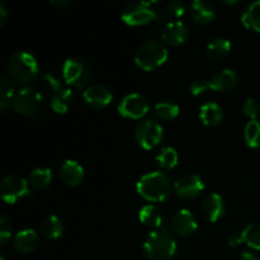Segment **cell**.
<instances>
[{"label":"cell","instance_id":"1","mask_svg":"<svg viewBox=\"0 0 260 260\" xmlns=\"http://www.w3.org/2000/svg\"><path fill=\"white\" fill-rule=\"evenodd\" d=\"M136 189L137 193L149 202H164L172 193V183L162 172H151L140 178Z\"/></svg>","mask_w":260,"mask_h":260},{"label":"cell","instance_id":"2","mask_svg":"<svg viewBox=\"0 0 260 260\" xmlns=\"http://www.w3.org/2000/svg\"><path fill=\"white\" fill-rule=\"evenodd\" d=\"M142 251L150 260H167L177 251V241L167 229H157L145 239Z\"/></svg>","mask_w":260,"mask_h":260},{"label":"cell","instance_id":"3","mask_svg":"<svg viewBox=\"0 0 260 260\" xmlns=\"http://www.w3.org/2000/svg\"><path fill=\"white\" fill-rule=\"evenodd\" d=\"M7 70L10 78L18 84L28 86L37 79L38 63L35 56L28 51H17L9 57Z\"/></svg>","mask_w":260,"mask_h":260},{"label":"cell","instance_id":"4","mask_svg":"<svg viewBox=\"0 0 260 260\" xmlns=\"http://www.w3.org/2000/svg\"><path fill=\"white\" fill-rule=\"evenodd\" d=\"M168 60V50L159 41L150 40L142 43L135 53V62L140 69L152 71Z\"/></svg>","mask_w":260,"mask_h":260},{"label":"cell","instance_id":"5","mask_svg":"<svg viewBox=\"0 0 260 260\" xmlns=\"http://www.w3.org/2000/svg\"><path fill=\"white\" fill-rule=\"evenodd\" d=\"M43 107L42 94L35 88L24 86L17 91L13 101V109L22 116L35 118L41 113Z\"/></svg>","mask_w":260,"mask_h":260},{"label":"cell","instance_id":"6","mask_svg":"<svg viewBox=\"0 0 260 260\" xmlns=\"http://www.w3.org/2000/svg\"><path fill=\"white\" fill-rule=\"evenodd\" d=\"M62 76L69 85L84 88L91 79V68L81 58H68L62 65Z\"/></svg>","mask_w":260,"mask_h":260},{"label":"cell","instance_id":"7","mask_svg":"<svg viewBox=\"0 0 260 260\" xmlns=\"http://www.w3.org/2000/svg\"><path fill=\"white\" fill-rule=\"evenodd\" d=\"M134 136L135 141L137 142L140 147L145 150H151L156 145H159V142L162 140L164 129L154 119H142L135 127Z\"/></svg>","mask_w":260,"mask_h":260},{"label":"cell","instance_id":"8","mask_svg":"<svg viewBox=\"0 0 260 260\" xmlns=\"http://www.w3.org/2000/svg\"><path fill=\"white\" fill-rule=\"evenodd\" d=\"M29 182L19 175H8L0 184V196L3 201L9 205L18 202L22 198L29 196Z\"/></svg>","mask_w":260,"mask_h":260},{"label":"cell","instance_id":"9","mask_svg":"<svg viewBox=\"0 0 260 260\" xmlns=\"http://www.w3.org/2000/svg\"><path fill=\"white\" fill-rule=\"evenodd\" d=\"M151 3L132 2L124 5L122 19L128 25H145L154 22L155 10L150 8Z\"/></svg>","mask_w":260,"mask_h":260},{"label":"cell","instance_id":"10","mask_svg":"<svg viewBox=\"0 0 260 260\" xmlns=\"http://www.w3.org/2000/svg\"><path fill=\"white\" fill-rule=\"evenodd\" d=\"M150 102L146 96L139 93H129L121 99L118 112L122 117L129 119H140L149 112Z\"/></svg>","mask_w":260,"mask_h":260},{"label":"cell","instance_id":"11","mask_svg":"<svg viewBox=\"0 0 260 260\" xmlns=\"http://www.w3.org/2000/svg\"><path fill=\"white\" fill-rule=\"evenodd\" d=\"M205 189L202 178L197 174H183L174 182V192L180 200L192 201Z\"/></svg>","mask_w":260,"mask_h":260},{"label":"cell","instance_id":"12","mask_svg":"<svg viewBox=\"0 0 260 260\" xmlns=\"http://www.w3.org/2000/svg\"><path fill=\"white\" fill-rule=\"evenodd\" d=\"M170 226H172V230L178 236L188 238V236H192L197 231L198 222L196 220L194 215L189 210H179L172 217Z\"/></svg>","mask_w":260,"mask_h":260},{"label":"cell","instance_id":"13","mask_svg":"<svg viewBox=\"0 0 260 260\" xmlns=\"http://www.w3.org/2000/svg\"><path fill=\"white\" fill-rule=\"evenodd\" d=\"M83 98L89 107L99 109L108 106L113 99V95L107 86L102 85V84H94L85 89V91L83 93Z\"/></svg>","mask_w":260,"mask_h":260},{"label":"cell","instance_id":"14","mask_svg":"<svg viewBox=\"0 0 260 260\" xmlns=\"http://www.w3.org/2000/svg\"><path fill=\"white\" fill-rule=\"evenodd\" d=\"M203 216L210 222H216L225 215V202L218 193H210L203 198L201 206Z\"/></svg>","mask_w":260,"mask_h":260},{"label":"cell","instance_id":"15","mask_svg":"<svg viewBox=\"0 0 260 260\" xmlns=\"http://www.w3.org/2000/svg\"><path fill=\"white\" fill-rule=\"evenodd\" d=\"M189 29L187 24L180 20H173L162 28L161 40L170 46H179L187 41Z\"/></svg>","mask_w":260,"mask_h":260},{"label":"cell","instance_id":"16","mask_svg":"<svg viewBox=\"0 0 260 260\" xmlns=\"http://www.w3.org/2000/svg\"><path fill=\"white\" fill-rule=\"evenodd\" d=\"M238 81L239 76L235 71L231 69H223L208 79V85L215 91H229L238 85Z\"/></svg>","mask_w":260,"mask_h":260},{"label":"cell","instance_id":"17","mask_svg":"<svg viewBox=\"0 0 260 260\" xmlns=\"http://www.w3.org/2000/svg\"><path fill=\"white\" fill-rule=\"evenodd\" d=\"M60 178L69 187H78L84 179V168L75 160H66L60 168Z\"/></svg>","mask_w":260,"mask_h":260},{"label":"cell","instance_id":"18","mask_svg":"<svg viewBox=\"0 0 260 260\" xmlns=\"http://www.w3.org/2000/svg\"><path fill=\"white\" fill-rule=\"evenodd\" d=\"M189 10L193 20L198 24L207 25L216 19L215 8L210 3L203 2V0H194L190 3Z\"/></svg>","mask_w":260,"mask_h":260},{"label":"cell","instance_id":"19","mask_svg":"<svg viewBox=\"0 0 260 260\" xmlns=\"http://www.w3.org/2000/svg\"><path fill=\"white\" fill-rule=\"evenodd\" d=\"M38 244H40L38 234L35 230H30V229H25V230L17 233L14 236V240H13L14 249L18 253L22 254L32 253L33 250L37 249Z\"/></svg>","mask_w":260,"mask_h":260},{"label":"cell","instance_id":"20","mask_svg":"<svg viewBox=\"0 0 260 260\" xmlns=\"http://www.w3.org/2000/svg\"><path fill=\"white\" fill-rule=\"evenodd\" d=\"M231 50V42L225 37H215L208 42L206 47V56L212 62H218L229 55Z\"/></svg>","mask_w":260,"mask_h":260},{"label":"cell","instance_id":"21","mask_svg":"<svg viewBox=\"0 0 260 260\" xmlns=\"http://www.w3.org/2000/svg\"><path fill=\"white\" fill-rule=\"evenodd\" d=\"M200 118L206 126H218L223 119V111L220 104L207 102L200 108Z\"/></svg>","mask_w":260,"mask_h":260},{"label":"cell","instance_id":"22","mask_svg":"<svg viewBox=\"0 0 260 260\" xmlns=\"http://www.w3.org/2000/svg\"><path fill=\"white\" fill-rule=\"evenodd\" d=\"M14 85L9 78L5 75L0 76V111L3 114L8 112V109L13 108V101L15 96Z\"/></svg>","mask_w":260,"mask_h":260},{"label":"cell","instance_id":"23","mask_svg":"<svg viewBox=\"0 0 260 260\" xmlns=\"http://www.w3.org/2000/svg\"><path fill=\"white\" fill-rule=\"evenodd\" d=\"M139 218L144 225L149 226V228L154 229V230L161 229L162 221H164L160 210L154 205L144 206V207L140 210Z\"/></svg>","mask_w":260,"mask_h":260},{"label":"cell","instance_id":"24","mask_svg":"<svg viewBox=\"0 0 260 260\" xmlns=\"http://www.w3.org/2000/svg\"><path fill=\"white\" fill-rule=\"evenodd\" d=\"M74 102L73 91L70 89H61L57 93H53L51 96V108L58 114H63L71 108Z\"/></svg>","mask_w":260,"mask_h":260},{"label":"cell","instance_id":"25","mask_svg":"<svg viewBox=\"0 0 260 260\" xmlns=\"http://www.w3.org/2000/svg\"><path fill=\"white\" fill-rule=\"evenodd\" d=\"M41 234L46 239L56 240L63 234V223L57 216H48L41 223Z\"/></svg>","mask_w":260,"mask_h":260},{"label":"cell","instance_id":"26","mask_svg":"<svg viewBox=\"0 0 260 260\" xmlns=\"http://www.w3.org/2000/svg\"><path fill=\"white\" fill-rule=\"evenodd\" d=\"M241 22L249 29L260 33V0L251 3L246 7L241 15Z\"/></svg>","mask_w":260,"mask_h":260},{"label":"cell","instance_id":"27","mask_svg":"<svg viewBox=\"0 0 260 260\" xmlns=\"http://www.w3.org/2000/svg\"><path fill=\"white\" fill-rule=\"evenodd\" d=\"M51 180H52V172L46 167H38L30 172L28 182L35 189L41 190L47 188Z\"/></svg>","mask_w":260,"mask_h":260},{"label":"cell","instance_id":"28","mask_svg":"<svg viewBox=\"0 0 260 260\" xmlns=\"http://www.w3.org/2000/svg\"><path fill=\"white\" fill-rule=\"evenodd\" d=\"M154 114L156 118L161 121H170V119L177 118L179 114V107L177 103L172 101H162L159 102L154 107Z\"/></svg>","mask_w":260,"mask_h":260},{"label":"cell","instance_id":"29","mask_svg":"<svg viewBox=\"0 0 260 260\" xmlns=\"http://www.w3.org/2000/svg\"><path fill=\"white\" fill-rule=\"evenodd\" d=\"M178 160H179V157H178L177 150L170 146L162 147L156 156V161L159 162L160 168L165 170L174 169L178 165Z\"/></svg>","mask_w":260,"mask_h":260},{"label":"cell","instance_id":"30","mask_svg":"<svg viewBox=\"0 0 260 260\" xmlns=\"http://www.w3.org/2000/svg\"><path fill=\"white\" fill-rule=\"evenodd\" d=\"M244 139L251 149H259L260 147V121L254 119L246 123L244 129Z\"/></svg>","mask_w":260,"mask_h":260},{"label":"cell","instance_id":"31","mask_svg":"<svg viewBox=\"0 0 260 260\" xmlns=\"http://www.w3.org/2000/svg\"><path fill=\"white\" fill-rule=\"evenodd\" d=\"M243 241L250 248L260 250V222H251L241 231Z\"/></svg>","mask_w":260,"mask_h":260},{"label":"cell","instance_id":"32","mask_svg":"<svg viewBox=\"0 0 260 260\" xmlns=\"http://www.w3.org/2000/svg\"><path fill=\"white\" fill-rule=\"evenodd\" d=\"M164 12L170 19V22H173L172 19H178V18L184 14V5H183L182 2H178V0H170L165 4Z\"/></svg>","mask_w":260,"mask_h":260},{"label":"cell","instance_id":"33","mask_svg":"<svg viewBox=\"0 0 260 260\" xmlns=\"http://www.w3.org/2000/svg\"><path fill=\"white\" fill-rule=\"evenodd\" d=\"M42 80L43 83H45V85L47 86L50 90H52L53 93H57V91H60L61 89H63L60 78H58L53 71H50V70L43 71Z\"/></svg>","mask_w":260,"mask_h":260},{"label":"cell","instance_id":"34","mask_svg":"<svg viewBox=\"0 0 260 260\" xmlns=\"http://www.w3.org/2000/svg\"><path fill=\"white\" fill-rule=\"evenodd\" d=\"M243 112L246 117L254 121L260 114V102L255 98H248L243 104Z\"/></svg>","mask_w":260,"mask_h":260},{"label":"cell","instance_id":"35","mask_svg":"<svg viewBox=\"0 0 260 260\" xmlns=\"http://www.w3.org/2000/svg\"><path fill=\"white\" fill-rule=\"evenodd\" d=\"M13 233V228H12V222H10L9 218L7 216L3 215L0 217V244L4 245L8 240L10 239Z\"/></svg>","mask_w":260,"mask_h":260},{"label":"cell","instance_id":"36","mask_svg":"<svg viewBox=\"0 0 260 260\" xmlns=\"http://www.w3.org/2000/svg\"><path fill=\"white\" fill-rule=\"evenodd\" d=\"M189 89H190V93H192V95H194V96L202 95V94H205L206 91L210 89L208 80H206V79H197V80H194L190 83Z\"/></svg>","mask_w":260,"mask_h":260},{"label":"cell","instance_id":"37","mask_svg":"<svg viewBox=\"0 0 260 260\" xmlns=\"http://www.w3.org/2000/svg\"><path fill=\"white\" fill-rule=\"evenodd\" d=\"M243 236H241V234H238V233H233L229 235L228 238V244L230 248H236V246H239L240 244H243Z\"/></svg>","mask_w":260,"mask_h":260},{"label":"cell","instance_id":"38","mask_svg":"<svg viewBox=\"0 0 260 260\" xmlns=\"http://www.w3.org/2000/svg\"><path fill=\"white\" fill-rule=\"evenodd\" d=\"M7 18H8L7 7H5L3 3H0V25H3L5 22H7Z\"/></svg>","mask_w":260,"mask_h":260},{"label":"cell","instance_id":"39","mask_svg":"<svg viewBox=\"0 0 260 260\" xmlns=\"http://www.w3.org/2000/svg\"><path fill=\"white\" fill-rule=\"evenodd\" d=\"M239 260H260L258 255H255L254 253H250V251H244V253L240 254L239 256Z\"/></svg>","mask_w":260,"mask_h":260},{"label":"cell","instance_id":"40","mask_svg":"<svg viewBox=\"0 0 260 260\" xmlns=\"http://www.w3.org/2000/svg\"><path fill=\"white\" fill-rule=\"evenodd\" d=\"M71 3L73 2H70V0H51L50 4L55 5V7L57 8H65V7H69Z\"/></svg>","mask_w":260,"mask_h":260},{"label":"cell","instance_id":"41","mask_svg":"<svg viewBox=\"0 0 260 260\" xmlns=\"http://www.w3.org/2000/svg\"><path fill=\"white\" fill-rule=\"evenodd\" d=\"M223 4H236V3L238 2H235V0H234V2H222Z\"/></svg>","mask_w":260,"mask_h":260},{"label":"cell","instance_id":"42","mask_svg":"<svg viewBox=\"0 0 260 260\" xmlns=\"http://www.w3.org/2000/svg\"><path fill=\"white\" fill-rule=\"evenodd\" d=\"M0 260H5V258H4V255H3V254H0Z\"/></svg>","mask_w":260,"mask_h":260}]
</instances>
